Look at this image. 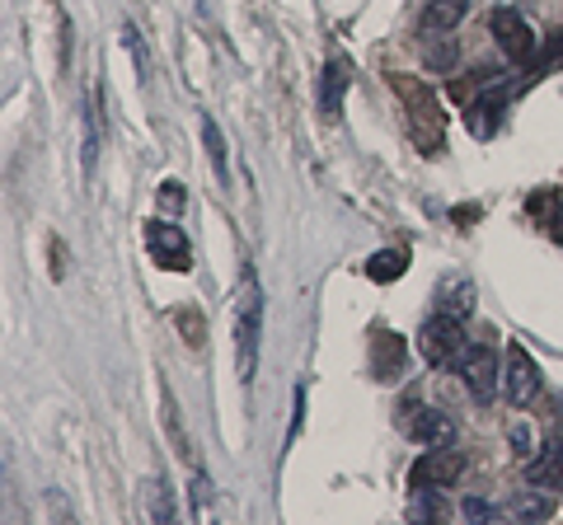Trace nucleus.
<instances>
[{"mask_svg":"<svg viewBox=\"0 0 563 525\" xmlns=\"http://www.w3.org/2000/svg\"><path fill=\"white\" fill-rule=\"evenodd\" d=\"M390 90L404 99V113H409V132L418 136V146H428V150L442 146L446 118H442V103H437L432 85H428V80H418V76L395 71V76H390Z\"/></svg>","mask_w":563,"mask_h":525,"instance_id":"nucleus-1","label":"nucleus"},{"mask_svg":"<svg viewBox=\"0 0 563 525\" xmlns=\"http://www.w3.org/2000/svg\"><path fill=\"white\" fill-rule=\"evenodd\" d=\"M258 343H263V291L254 282V272H244V291H240V310H235V366H240L244 384H254Z\"/></svg>","mask_w":563,"mask_h":525,"instance_id":"nucleus-2","label":"nucleus"},{"mask_svg":"<svg viewBox=\"0 0 563 525\" xmlns=\"http://www.w3.org/2000/svg\"><path fill=\"white\" fill-rule=\"evenodd\" d=\"M418 347H422V357H428V366H437V371H455L470 343H465L461 320H455V314H446V310H437L432 320H422Z\"/></svg>","mask_w":563,"mask_h":525,"instance_id":"nucleus-3","label":"nucleus"},{"mask_svg":"<svg viewBox=\"0 0 563 525\" xmlns=\"http://www.w3.org/2000/svg\"><path fill=\"white\" fill-rule=\"evenodd\" d=\"M399 427H404V436H413L418 446H432V450L437 446H455V436H461V427H455L451 413L422 404V399H404Z\"/></svg>","mask_w":563,"mask_h":525,"instance_id":"nucleus-4","label":"nucleus"},{"mask_svg":"<svg viewBox=\"0 0 563 525\" xmlns=\"http://www.w3.org/2000/svg\"><path fill=\"white\" fill-rule=\"evenodd\" d=\"M455 376H461L465 384V394L474 399V404H493L503 390V357L493 353V347H465V357L461 366H455Z\"/></svg>","mask_w":563,"mask_h":525,"instance_id":"nucleus-5","label":"nucleus"},{"mask_svg":"<svg viewBox=\"0 0 563 525\" xmlns=\"http://www.w3.org/2000/svg\"><path fill=\"white\" fill-rule=\"evenodd\" d=\"M461 474H465V455H455L451 446H428L413 460V469H409V488L418 493V488H437V493H446V488H455L461 483Z\"/></svg>","mask_w":563,"mask_h":525,"instance_id":"nucleus-6","label":"nucleus"},{"mask_svg":"<svg viewBox=\"0 0 563 525\" xmlns=\"http://www.w3.org/2000/svg\"><path fill=\"white\" fill-rule=\"evenodd\" d=\"M488 29H493V38H498V47L507 52V62H531L536 57V29L521 20L517 10H507V5H498L488 14Z\"/></svg>","mask_w":563,"mask_h":525,"instance_id":"nucleus-7","label":"nucleus"},{"mask_svg":"<svg viewBox=\"0 0 563 525\" xmlns=\"http://www.w3.org/2000/svg\"><path fill=\"white\" fill-rule=\"evenodd\" d=\"M146 249L161 268H174V272H188L192 268V249H188V235L179 225L169 221H146Z\"/></svg>","mask_w":563,"mask_h":525,"instance_id":"nucleus-8","label":"nucleus"},{"mask_svg":"<svg viewBox=\"0 0 563 525\" xmlns=\"http://www.w3.org/2000/svg\"><path fill=\"white\" fill-rule=\"evenodd\" d=\"M503 390H507V404H536V394H540V371H536V361L531 353H526L521 343L507 347V371H503Z\"/></svg>","mask_w":563,"mask_h":525,"instance_id":"nucleus-9","label":"nucleus"},{"mask_svg":"<svg viewBox=\"0 0 563 525\" xmlns=\"http://www.w3.org/2000/svg\"><path fill=\"white\" fill-rule=\"evenodd\" d=\"M347 62L343 57H329L324 62V76H320V118L324 122H339L343 118V99H347Z\"/></svg>","mask_w":563,"mask_h":525,"instance_id":"nucleus-10","label":"nucleus"},{"mask_svg":"<svg viewBox=\"0 0 563 525\" xmlns=\"http://www.w3.org/2000/svg\"><path fill=\"white\" fill-rule=\"evenodd\" d=\"M531 488H544V493H563V446H544L540 460L526 469Z\"/></svg>","mask_w":563,"mask_h":525,"instance_id":"nucleus-11","label":"nucleus"},{"mask_svg":"<svg viewBox=\"0 0 563 525\" xmlns=\"http://www.w3.org/2000/svg\"><path fill=\"white\" fill-rule=\"evenodd\" d=\"M465 10H470V0H428V5H422V29L428 33H451L455 24L465 20Z\"/></svg>","mask_w":563,"mask_h":525,"instance_id":"nucleus-12","label":"nucleus"},{"mask_svg":"<svg viewBox=\"0 0 563 525\" xmlns=\"http://www.w3.org/2000/svg\"><path fill=\"white\" fill-rule=\"evenodd\" d=\"M202 146H207V155H211V169H217V183L225 188L231 183V160H225V136H221V127H217V118H202Z\"/></svg>","mask_w":563,"mask_h":525,"instance_id":"nucleus-13","label":"nucleus"},{"mask_svg":"<svg viewBox=\"0 0 563 525\" xmlns=\"http://www.w3.org/2000/svg\"><path fill=\"white\" fill-rule=\"evenodd\" d=\"M99 160V85L85 94V174H95Z\"/></svg>","mask_w":563,"mask_h":525,"instance_id":"nucleus-14","label":"nucleus"},{"mask_svg":"<svg viewBox=\"0 0 563 525\" xmlns=\"http://www.w3.org/2000/svg\"><path fill=\"white\" fill-rule=\"evenodd\" d=\"M404 268H409V254L380 249V254H372V262H366V277H372V282H395V277H404Z\"/></svg>","mask_w":563,"mask_h":525,"instance_id":"nucleus-15","label":"nucleus"},{"mask_svg":"<svg viewBox=\"0 0 563 525\" xmlns=\"http://www.w3.org/2000/svg\"><path fill=\"white\" fill-rule=\"evenodd\" d=\"M399 361H404V338L399 334H376V376L380 380H390L395 371H399Z\"/></svg>","mask_w":563,"mask_h":525,"instance_id":"nucleus-16","label":"nucleus"},{"mask_svg":"<svg viewBox=\"0 0 563 525\" xmlns=\"http://www.w3.org/2000/svg\"><path fill=\"white\" fill-rule=\"evenodd\" d=\"M442 310L455 314V320H465V314L474 310V287L465 282V277H451V282L442 287Z\"/></svg>","mask_w":563,"mask_h":525,"instance_id":"nucleus-17","label":"nucleus"},{"mask_svg":"<svg viewBox=\"0 0 563 525\" xmlns=\"http://www.w3.org/2000/svg\"><path fill=\"white\" fill-rule=\"evenodd\" d=\"M507 512L521 516V521H540V516H550V498H544V488H536V498H517Z\"/></svg>","mask_w":563,"mask_h":525,"instance_id":"nucleus-18","label":"nucleus"},{"mask_svg":"<svg viewBox=\"0 0 563 525\" xmlns=\"http://www.w3.org/2000/svg\"><path fill=\"white\" fill-rule=\"evenodd\" d=\"M428 62L437 66V71H451V66H455V43H451V38L428 43Z\"/></svg>","mask_w":563,"mask_h":525,"instance_id":"nucleus-19","label":"nucleus"},{"mask_svg":"<svg viewBox=\"0 0 563 525\" xmlns=\"http://www.w3.org/2000/svg\"><path fill=\"white\" fill-rule=\"evenodd\" d=\"M161 206H165L169 216H179V212H184V183L165 179V183H161Z\"/></svg>","mask_w":563,"mask_h":525,"instance_id":"nucleus-20","label":"nucleus"},{"mask_svg":"<svg viewBox=\"0 0 563 525\" xmlns=\"http://www.w3.org/2000/svg\"><path fill=\"white\" fill-rule=\"evenodd\" d=\"M122 43H128V52H132V57H136V76L141 80H146V47H141V33L128 24V29H122Z\"/></svg>","mask_w":563,"mask_h":525,"instance_id":"nucleus-21","label":"nucleus"},{"mask_svg":"<svg viewBox=\"0 0 563 525\" xmlns=\"http://www.w3.org/2000/svg\"><path fill=\"white\" fill-rule=\"evenodd\" d=\"M207 502H211V479L207 474H198V479H192V516H207Z\"/></svg>","mask_w":563,"mask_h":525,"instance_id":"nucleus-22","label":"nucleus"},{"mask_svg":"<svg viewBox=\"0 0 563 525\" xmlns=\"http://www.w3.org/2000/svg\"><path fill=\"white\" fill-rule=\"evenodd\" d=\"M461 512H465V521H498V506H488V502H479V498H465Z\"/></svg>","mask_w":563,"mask_h":525,"instance_id":"nucleus-23","label":"nucleus"},{"mask_svg":"<svg viewBox=\"0 0 563 525\" xmlns=\"http://www.w3.org/2000/svg\"><path fill=\"white\" fill-rule=\"evenodd\" d=\"M151 516L161 521V525H169V521H174V506L161 498V483H151Z\"/></svg>","mask_w":563,"mask_h":525,"instance_id":"nucleus-24","label":"nucleus"},{"mask_svg":"<svg viewBox=\"0 0 563 525\" xmlns=\"http://www.w3.org/2000/svg\"><path fill=\"white\" fill-rule=\"evenodd\" d=\"M179 324H184V338L198 347L202 343V324H198V310H179Z\"/></svg>","mask_w":563,"mask_h":525,"instance_id":"nucleus-25","label":"nucleus"},{"mask_svg":"<svg viewBox=\"0 0 563 525\" xmlns=\"http://www.w3.org/2000/svg\"><path fill=\"white\" fill-rule=\"evenodd\" d=\"M531 206H536V212H550V221H554V235L563 239V206H559L554 198H536Z\"/></svg>","mask_w":563,"mask_h":525,"instance_id":"nucleus-26","label":"nucleus"},{"mask_svg":"<svg viewBox=\"0 0 563 525\" xmlns=\"http://www.w3.org/2000/svg\"><path fill=\"white\" fill-rule=\"evenodd\" d=\"M512 446H517L521 460H526V455H531V436H526V427H512Z\"/></svg>","mask_w":563,"mask_h":525,"instance_id":"nucleus-27","label":"nucleus"}]
</instances>
